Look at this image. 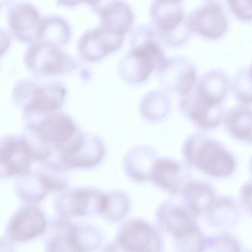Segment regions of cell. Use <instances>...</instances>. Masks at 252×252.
<instances>
[{
  "label": "cell",
  "mask_w": 252,
  "mask_h": 252,
  "mask_svg": "<svg viewBox=\"0 0 252 252\" xmlns=\"http://www.w3.org/2000/svg\"><path fill=\"white\" fill-rule=\"evenodd\" d=\"M233 12L244 20H252V0H227Z\"/></svg>",
  "instance_id": "26"
},
{
  "label": "cell",
  "mask_w": 252,
  "mask_h": 252,
  "mask_svg": "<svg viewBox=\"0 0 252 252\" xmlns=\"http://www.w3.org/2000/svg\"><path fill=\"white\" fill-rule=\"evenodd\" d=\"M15 92L24 97V109L27 116H39L56 111L62 106L65 92L64 88L55 83L41 85L29 84L18 87Z\"/></svg>",
  "instance_id": "7"
},
{
  "label": "cell",
  "mask_w": 252,
  "mask_h": 252,
  "mask_svg": "<svg viewBox=\"0 0 252 252\" xmlns=\"http://www.w3.org/2000/svg\"><path fill=\"white\" fill-rule=\"evenodd\" d=\"M175 248L178 251L199 252L203 249L204 241L197 227L174 237Z\"/></svg>",
  "instance_id": "25"
},
{
  "label": "cell",
  "mask_w": 252,
  "mask_h": 252,
  "mask_svg": "<svg viewBox=\"0 0 252 252\" xmlns=\"http://www.w3.org/2000/svg\"><path fill=\"white\" fill-rule=\"evenodd\" d=\"M198 214L185 201H168L159 206L157 217L161 227L176 237L197 227Z\"/></svg>",
  "instance_id": "13"
},
{
  "label": "cell",
  "mask_w": 252,
  "mask_h": 252,
  "mask_svg": "<svg viewBox=\"0 0 252 252\" xmlns=\"http://www.w3.org/2000/svg\"><path fill=\"white\" fill-rule=\"evenodd\" d=\"M150 16L156 34L167 45L179 46L189 38L191 32L180 4L154 1Z\"/></svg>",
  "instance_id": "3"
},
{
  "label": "cell",
  "mask_w": 252,
  "mask_h": 252,
  "mask_svg": "<svg viewBox=\"0 0 252 252\" xmlns=\"http://www.w3.org/2000/svg\"><path fill=\"white\" fill-rule=\"evenodd\" d=\"M25 62L31 71L44 76L63 74L75 67L74 60L59 47L40 41L33 42L28 47Z\"/></svg>",
  "instance_id": "6"
},
{
  "label": "cell",
  "mask_w": 252,
  "mask_h": 252,
  "mask_svg": "<svg viewBox=\"0 0 252 252\" xmlns=\"http://www.w3.org/2000/svg\"><path fill=\"white\" fill-rule=\"evenodd\" d=\"M181 192L184 201L197 214L210 209L213 205V191L204 183L198 182H188Z\"/></svg>",
  "instance_id": "22"
},
{
  "label": "cell",
  "mask_w": 252,
  "mask_h": 252,
  "mask_svg": "<svg viewBox=\"0 0 252 252\" xmlns=\"http://www.w3.org/2000/svg\"><path fill=\"white\" fill-rule=\"evenodd\" d=\"M38 10L27 2L12 4L7 13L9 31L12 36L23 42L37 41L38 32L41 19Z\"/></svg>",
  "instance_id": "11"
},
{
  "label": "cell",
  "mask_w": 252,
  "mask_h": 252,
  "mask_svg": "<svg viewBox=\"0 0 252 252\" xmlns=\"http://www.w3.org/2000/svg\"><path fill=\"white\" fill-rule=\"evenodd\" d=\"M46 227L42 212L35 206H28L21 209L13 217L8 232L12 240L25 241L41 234Z\"/></svg>",
  "instance_id": "15"
},
{
  "label": "cell",
  "mask_w": 252,
  "mask_h": 252,
  "mask_svg": "<svg viewBox=\"0 0 252 252\" xmlns=\"http://www.w3.org/2000/svg\"><path fill=\"white\" fill-rule=\"evenodd\" d=\"M229 131L236 137L252 141V112L245 108H237L226 118Z\"/></svg>",
  "instance_id": "23"
},
{
  "label": "cell",
  "mask_w": 252,
  "mask_h": 252,
  "mask_svg": "<svg viewBox=\"0 0 252 252\" xmlns=\"http://www.w3.org/2000/svg\"><path fill=\"white\" fill-rule=\"evenodd\" d=\"M183 153L189 162L212 176H227L235 168V161L231 155L201 133L195 132L188 137L183 145Z\"/></svg>",
  "instance_id": "2"
},
{
  "label": "cell",
  "mask_w": 252,
  "mask_h": 252,
  "mask_svg": "<svg viewBox=\"0 0 252 252\" xmlns=\"http://www.w3.org/2000/svg\"><path fill=\"white\" fill-rule=\"evenodd\" d=\"M156 72L158 80L165 90L181 95L189 92L196 82L195 66L183 56L166 59Z\"/></svg>",
  "instance_id": "8"
},
{
  "label": "cell",
  "mask_w": 252,
  "mask_h": 252,
  "mask_svg": "<svg viewBox=\"0 0 252 252\" xmlns=\"http://www.w3.org/2000/svg\"><path fill=\"white\" fill-rule=\"evenodd\" d=\"M124 40V35L99 25L87 31L80 37L77 50L84 60L97 61L121 48Z\"/></svg>",
  "instance_id": "10"
},
{
  "label": "cell",
  "mask_w": 252,
  "mask_h": 252,
  "mask_svg": "<svg viewBox=\"0 0 252 252\" xmlns=\"http://www.w3.org/2000/svg\"><path fill=\"white\" fill-rule=\"evenodd\" d=\"M71 35L68 22L57 15L42 17L38 29L37 41L60 47L66 44Z\"/></svg>",
  "instance_id": "20"
},
{
  "label": "cell",
  "mask_w": 252,
  "mask_h": 252,
  "mask_svg": "<svg viewBox=\"0 0 252 252\" xmlns=\"http://www.w3.org/2000/svg\"><path fill=\"white\" fill-rule=\"evenodd\" d=\"M154 35L153 32L145 27L136 28L132 32L130 48L118 66L119 75L127 84L137 85L144 82L166 60Z\"/></svg>",
  "instance_id": "1"
},
{
  "label": "cell",
  "mask_w": 252,
  "mask_h": 252,
  "mask_svg": "<svg viewBox=\"0 0 252 252\" xmlns=\"http://www.w3.org/2000/svg\"><path fill=\"white\" fill-rule=\"evenodd\" d=\"M116 244L122 251L158 252L161 242L155 229L148 222L140 219L129 220L121 226Z\"/></svg>",
  "instance_id": "9"
},
{
  "label": "cell",
  "mask_w": 252,
  "mask_h": 252,
  "mask_svg": "<svg viewBox=\"0 0 252 252\" xmlns=\"http://www.w3.org/2000/svg\"><path fill=\"white\" fill-rule=\"evenodd\" d=\"M107 204L103 213L109 220L117 221L122 220L128 212L129 201L124 192L117 191L107 194Z\"/></svg>",
  "instance_id": "24"
},
{
  "label": "cell",
  "mask_w": 252,
  "mask_h": 252,
  "mask_svg": "<svg viewBox=\"0 0 252 252\" xmlns=\"http://www.w3.org/2000/svg\"><path fill=\"white\" fill-rule=\"evenodd\" d=\"M182 0H155V1L164 3H171V4H180Z\"/></svg>",
  "instance_id": "29"
},
{
  "label": "cell",
  "mask_w": 252,
  "mask_h": 252,
  "mask_svg": "<svg viewBox=\"0 0 252 252\" xmlns=\"http://www.w3.org/2000/svg\"><path fill=\"white\" fill-rule=\"evenodd\" d=\"M29 128L44 144L56 146L62 153L69 150L81 137L75 123L67 115L53 112L39 116Z\"/></svg>",
  "instance_id": "4"
},
{
  "label": "cell",
  "mask_w": 252,
  "mask_h": 252,
  "mask_svg": "<svg viewBox=\"0 0 252 252\" xmlns=\"http://www.w3.org/2000/svg\"><path fill=\"white\" fill-rule=\"evenodd\" d=\"M242 198L245 206L252 213V182L244 186L242 191Z\"/></svg>",
  "instance_id": "28"
},
{
  "label": "cell",
  "mask_w": 252,
  "mask_h": 252,
  "mask_svg": "<svg viewBox=\"0 0 252 252\" xmlns=\"http://www.w3.org/2000/svg\"><path fill=\"white\" fill-rule=\"evenodd\" d=\"M250 79L252 82V68L251 69L250 71Z\"/></svg>",
  "instance_id": "30"
},
{
  "label": "cell",
  "mask_w": 252,
  "mask_h": 252,
  "mask_svg": "<svg viewBox=\"0 0 252 252\" xmlns=\"http://www.w3.org/2000/svg\"><path fill=\"white\" fill-rule=\"evenodd\" d=\"M49 155L48 150L35 148L25 138L9 136L1 143V173L5 176L25 175L30 172L33 160L44 159Z\"/></svg>",
  "instance_id": "5"
},
{
  "label": "cell",
  "mask_w": 252,
  "mask_h": 252,
  "mask_svg": "<svg viewBox=\"0 0 252 252\" xmlns=\"http://www.w3.org/2000/svg\"><path fill=\"white\" fill-rule=\"evenodd\" d=\"M183 169L182 165L173 160L158 159L154 166L151 179L162 189L177 193L181 192L187 184Z\"/></svg>",
  "instance_id": "17"
},
{
  "label": "cell",
  "mask_w": 252,
  "mask_h": 252,
  "mask_svg": "<svg viewBox=\"0 0 252 252\" xmlns=\"http://www.w3.org/2000/svg\"><path fill=\"white\" fill-rule=\"evenodd\" d=\"M191 32L204 37L216 39L226 31L227 22L220 5L209 3L194 9L187 17Z\"/></svg>",
  "instance_id": "12"
},
{
  "label": "cell",
  "mask_w": 252,
  "mask_h": 252,
  "mask_svg": "<svg viewBox=\"0 0 252 252\" xmlns=\"http://www.w3.org/2000/svg\"><path fill=\"white\" fill-rule=\"evenodd\" d=\"M94 12L100 17L99 25L124 36L130 30L133 23V12L123 0H108Z\"/></svg>",
  "instance_id": "16"
},
{
  "label": "cell",
  "mask_w": 252,
  "mask_h": 252,
  "mask_svg": "<svg viewBox=\"0 0 252 252\" xmlns=\"http://www.w3.org/2000/svg\"><path fill=\"white\" fill-rule=\"evenodd\" d=\"M107 204V194L89 189H78L63 195L58 201L60 211L71 216L103 213Z\"/></svg>",
  "instance_id": "14"
},
{
  "label": "cell",
  "mask_w": 252,
  "mask_h": 252,
  "mask_svg": "<svg viewBox=\"0 0 252 252\" xmlns=\"http://www.w3.org/2000/svg\"><path fill=\"white\" fill-rule=\"evenodd\" d=\"M104 152L101 140L95 136H85L84 141L73 153L62 156L63 164L69 168H86L96 165Z\"/></svg>",
  "instance_id": "19"
},
{
  "label": "cell",
  "mask_w": 252,
  "mask_h": 252,
  "mask_svg": "<svg viewBox=\"0 0 252 252\" xmlns=\"http://www.w3.org/2000/svg\"><path fill=\"white\" fill-rule=\"evenodd\" d=\"M108 0H57V4L66 7H74L81 3L89 5L94 11Z\"/></svg>",
  "instance_id": "27"
},
{
  "label": "cell",
  "mask_w": 252,
  "mask_h": 252,
  "mask_svg": "<svg viewBox=\"0 0 252 252\" xmlns=\"http://www.w3.org/2000/svg\"><path fill=\"white\" fill-rule=\"evenodd\" d=\"M170 109L169 97L162 90L150 91L140 100V114L145 120L150 122H157L164 119L170 112Z\"/></svg>",
  "instance_id": "21"
},
{
  "label": "cell",
  "mask_w": 252,
  "mask_h": 252,
  "mask_svg": "<svg viewBox=\"0 0 252 252\" xmlns=\"http://www.w3.org/2000/svg\"><path fill=\"white\" fill-rule=\"evenodd\" d=\"M154 151L146 146L131 149L126 155L124 168L127 175L133 180L143 181L151 179L157 160Z\"/></svg>",
  "instance_id": "18"
}]
</instances>
